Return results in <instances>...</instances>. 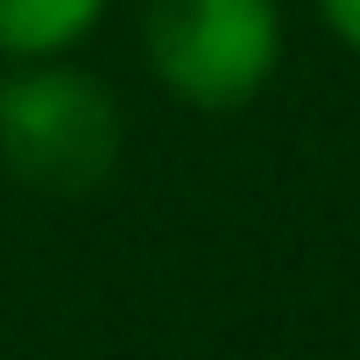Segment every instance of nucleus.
<instances>
[{"label": "nucleus", "mask_w": 360, "mask_h": 360, "mask_svg": "<svg viewBox=\"0 0 360 360\" xmlns=\"http://www.w3.org/2000/svg\"><path fill=\"white\" fill-rule=\"evenodd\" d=\"M318 15H325V29L360 57V0H318Z\"/></svg>", "instance_id": "nucleus-4"}, {"label": "nucleus", "mask_w": 360, "mask_h": 360, "mask_svg": "<svg viewBox=\"0 0 360 360\" xmlns=\"http://www.w3.org/2000/svg\"><path fill=\"white\" fill-rule=\"evenodd\" d=\"M99 15H106V0H0V57L57 64L99 29Z\"/></svg>", "instance_id": "nucleus-3"}, {"label": "nucleus", "mask_w": 360, "mask_h": 360, "mask_svg": "<svg viewBox=\"0 0 360 360\" xmlns=\"http://www.w3.org/2000/svg\"><path fill=\"white\" fill-rule=\"evenodd\" d=\"M120 162V106L78 64H8L0 71V169L29 191L78 198Z\"/></svg>", "instance_id": "nucleus-1"}, {"label": "nucleus", "mask_w": 360, "mask_h": 360, "mask_svg": "<svg viewBox=\"0 0 360 360\" xmlns=\"http://www.w3.org/2000/svg\"><path fill=\"white\" fill-rule=\"evenodd\" d=\"M141 50L169 99L198 113H233L262 99L283 64V8L276 0H148Z\"/></svg>", "instance_id": "nucleus-2"}]
</instances>
